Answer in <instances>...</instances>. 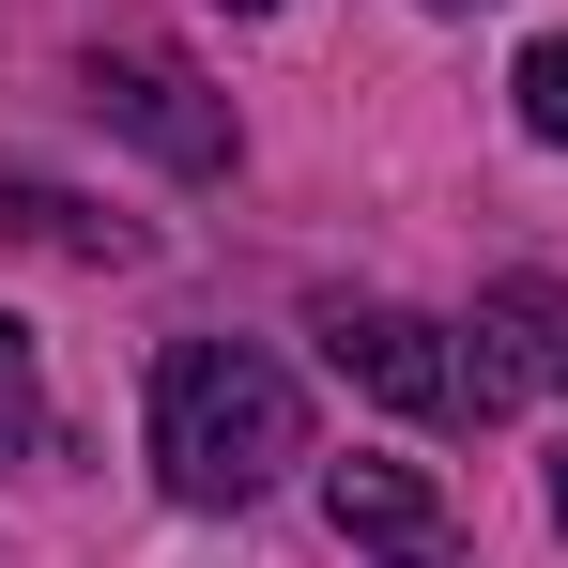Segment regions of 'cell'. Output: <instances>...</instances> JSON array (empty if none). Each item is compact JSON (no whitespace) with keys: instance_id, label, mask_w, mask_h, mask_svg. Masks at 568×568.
<instances>
[{"instance_id":"cell-1","label":"cell","mask_w":568,"mask_h":568,"mask_svg":"<svg viewBox=\"0 0 568 568\" xmlns=\"http://www.w3.org/2000/svg\"><path fill=\"white\" fill-rule=\"evenodd\" d=\"M307 462V384L246 338H170L154 354V476L185 507H262Z\"/></svg>"},{"instance_id":"cell-2","label":"cell","mask_w":568,"mask_h":568,"mask_svg":"<svg viewBox=\"0 0 568 568\" xmlns=\"http://www.w3.org/2000/svg\"><path fill=\"white\" fill-rule=\"evenodd\" d=\"M307 338H323V369L384 399V415H415V430H476V415H507L491 369H476L462 323H430V307H384V292H323L307 307Z\"/></svg>"},{"instance_id":"cell-3","label":"cell","mask_w":568,"mask_h":568,"mask_svg":"<svg viewBox=\"0 0 568 568\" xmlns=\"http://www.w3.org/2000/svg\"><path fill=\"white\" fill-rule=\"evenodd\" d=\"M93 108L154 154V170H185V185H215L231 154H246V123H231V93L200 78L185 47H154V31H108L93 47Z\"/></svg>"},{"instance_id":"cell-4","label":"cell","mask_w":568,"mask_h":568,"mask_svg":"<svg viewBox=\"0 0 568 568\" xmlns=\"http://www.w3.org/2000/svg\"><path fill=\"white\" fill-rule=\"evenodd\" d=\"M323 523H338L369 568H476V554H462V507H446L415 462H369V446L323 462Z\"/></svg>"},{"instance_id":"cell-5","label":"cell","mask_w":568,"mask_h":568,"mask_svg":"<svg viewBox=\"0 0 568 568\" xmlns=\"http://www.w3.org/2000/svg\"><path fill=\"white\" fill-rule=\"evenodd\" d=\"M462 338H476V369H491V399H523V384L568 399V277H491Z\"/></svg>"},{"instance_id":"cell-6","label":"cell","mask_w":568,"mask_h":568,"mask_svg":"<svg viewBox=\"0 0 568 568\" xmlns=\"http://www.w3.org/2000/svg\"><path fill=\"white\" fill-rule=\"evenodd\" d=\"M0 231H16V246H47V262H139V231H123V215H93L78 185H31V170H0Z\"/></svg>"},{"instance_id":"cell-7","label":"cell","mask_w":568,"mask_h":568,"mask_svg":"<svg viewBox=\"0 0 568 568\" xmlns=\"http://www.w3.org/2000/svg\"><path fill=\"white\" fill-rule=\"evenodd\" d=\"M0 462H47V369H31V323H0Z\"/></svg>"},{"instance_id":"cell-8","label":"cell","mask_w":568,"mask_h":568,"mask_svg":"<svg viewBox=\"0 0 568 568\" xmlns=\"http://www.w3.org/2000/svg\"><path fill=\"white\" fill-rule=\"evenodd\" d=\"M507 93H523V123L568 154V31H554V47H523V78H507Z\"/></svg>"},{"instance_id":"cell-9","label":"cell","mask_w":568,"mask_h":568,"mask_svg":"<svg viewBox=\"0 0 568 568\" xmlns=\"http://www.w3.org/2000/svg\"><path fill=\"white\" fill-rule=\"evenodd\" d=\"M554 538H568V462H554Z\"/></svg>"},{"instance_id":"cell-10","label":"cell","mask_w":568,"mask_h":568,"mask_svg":"<svg viewBox=\"0 0 568 568\" xmlns=\"http://www.w3.org/2000/svg\"><path fill=\"white\" fill-rule=\"evenodd\" d=\"M231 16H277V0H231Z\"/></svg>"},{"instance_id":"cell-11","label":"cell","mask_w":568,"mask_h":568,"mask_svg":"<svg viewBox=\"0 0 568 568\" xmlns=\"http://www.w3.org/2000/svg\"><path fill=\"white\" fill-rule=\"evenodd\" d=\"M446 16H476V0H446Z\"/></svg>"}]
</instances>
